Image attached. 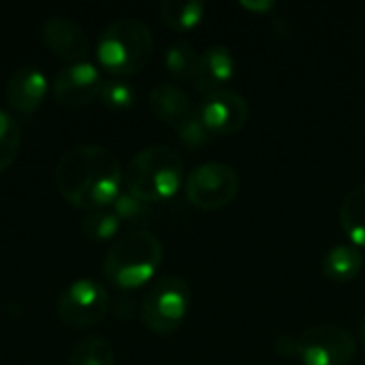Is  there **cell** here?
<instances>
[{
	"instance_id": "6da1fadb",
	"label": "cell",
	"mask_w": 365,
	"mask_h": 365,
	"mask_svg": "<svg viewBox=\"0 0 365 365\" xmlns=\"http://www.w3.org/2000/svg\"><path fill=\"white\" fill-rule=\"evenodd\" d=\"M53 178L62 197L88 212L109 207L122 192L120 160L103 145L71 148L60 156Z\"/></svg>"
},
{
	"instance_id": "7a4b0ae2",
	"label": "cell",
	"mask_w": 365,
	"mask_h": 365,
	"mask_svg": "<svg viewBox=\"0 0 365 365\" xmlns=\"http://www.w3.org/2000/svg\"><path fill=\"white\" fill-rule=\"evenodd\" d=\"M163 263V244L148 229H133L120 235L103 261L105 278L122 289L133 291L148 284Z\"/></svg>"
},
{
	"instance_id": "3957f363",
	"label": "cell",
	"mask_w": 365,
	"mask_h": 365,
	"mask_svg": "<svg viewBox=\"0 0 365 365\" xmlns=\"http://www.w3.org/2000/svg\"><path fill=\"white\" fill-rule=\"evenodd\" d=\"M126 190L145 203L171 199L184 180L180 154L167 145H150L139 150L126 167Z\"/></svg>"
},
{
	"instance_id": "277c9868",
	"label": "cell",
	"mask_w": 365,
	"mask_h": 365,
	"mask_svg": "<svg viewBox=\"0 0 365 365\" xmlns=\"http://www.w3.org/2000/svg\"><path fill=\"white\" fill-rule=\"evenodd\" d=\"M154 36L145 21L122 17L111 21L98 36L96 58L113 77L139 73L152 58Z\"/></svg>"
},
{
	"instance_id": "5b68a950",
	"label": "cell",
	"mask_w": 365,
	"mask_h": 365,
	"mask_svg": "<svg viewBox=\"0 0 365 365\" xmlns=\"http://www.w3.org/2000/svg\"><path fill=\"white\" fill-rule=\"evenodd\" d=\"M190 287L180 276L154 280L141 299V321L148 329L169 336L180 329L190 308Z\"/></svg>"
},
{
	"instance_id": "8992f818",
	"label": "cell",
	"mask_w": 365,
	"mask_h": 365,
	"mask_svg": "<svg viewBox=\"0 0 365 365\" xmlns=\"http://www.w3.org/2000/svg\"><path fill=\"white\" fill-rule=\"evenodd\" d=\"M357 355L355 336L340 325H312L295 336V357L304 365H349Z\"/></svg>"
},
{
	"instance_id": "52a82bcc",
	"label": "cell",
	"mask_w": 365,
	"mask_h": 365,
	"mask_svg": "<svg viewBox=\"0 0 365 365\" xmlns=\"http://www.w3.org/2000/svg\"><path fill=\"white\" fill-rule=\"evenodd\" d=\"M240 192V173L227 163H203L186 178V199L197 210H222Z\"/></svg>"
},
{
	"instance_id": "ba28073f",
	"label": "cell",
	"mask_w": 365,
	"mask_h": 365,
	"mask_svg": "<svg viewBox=\"0 0 365 365\" xmlns=\"http://www.w3.org/2000/svg\"><path fill=\"white\" fill-rule=\"evenodd\" d=\"M109 312V293L94 278H79L71 282L60 299L58 314L64 323L73 327H88L105 319Z\"/></svg>"
},
{
	"instance_id": "9c48e42d",
	"label": "cell",
	"mask_w": 365,
	"mask_h": 365,
	"mask_svg": "<svg viewBox=\"0 0 365 365\" xmlns=\"http://www.w3.org/2000/svg\"><path fill=\"white\" fill-rule=\"evenodd\" d=\"M197 113L212 135L227 137V135L240 133L248 124L250 107H248V101L240 92L225 88V90L205 94Z\"/></svg>"
},
{
	"instance_id": "30bf717a",
	"label": "cell",
	"mask_w": 365,
	"mask_h": 365,
	"mask_svg": "<svg viewBox=\"0 0 365 365\" xmlns=\"http://www.w3.org/2000/svg\"><path fill=\"white\" fill-rule=\"evenodd\" d=\"M103 81L105 79L96 64L88 60L71 62L56 73L51 81V92L58 103L68 107H81L92 103L101 94Z\"/></svg>"
},
{
	"instance_id": "8fae6325",
	"label": "cell",
	"mask_w": 365,
	"mask_h": 365,
	"mask_svg": "<svg viewBox=\"0 0 365 365\" xmlns=\"http://www.w3.org/2000/svg\"><path fill=\"white\" fill-rule=\"evenodd\" d=\"M43 38L56 56L71 62L86 60L90 49L83 26L64 15H51L43 21Z\"/></svg>"
},
{
	"instance_id": "7c38bea8",
	"label": "cell",
	"mask_w": 365,
	"mask_h": 365,
	"mask_svg": "<svg viewBox=\"0 0 365 365\" xmlns=\"http://www.w3.org/2000/svg\"><path fill=\"white\" fill-rule=\"evenodd\" d=\"M47 77L38 66H21L6 81V101L19 113H32L47 94Z\"/></svg>"
},
{
	"instance_id": "4fadbf2b",
	"label": "cell",
	"mask_w": 365,
	"mask_h": 365,
	"mask_svg": "<svg viewBox=\"0 0 365 365\" xmlns=\"http://www.w3.org/2000/svg\"><path fill=\"white\" fill-rule=\"evenodd\" d=\"M233 75H235V58L227 45H210L203 53H199L195 86L203 94L225 90L227 83L233 79Z\"/></svg>"
},
{
	"instance_id": "5bb4252c",
	"label": "cell",
	"mask_w": 365,
	"mask_h": 365,
	"mask_svg": "<svg viewBox=\"0 0 365 365\" xmlns=\"http://www.w3.org/2000/svg\"><path fill=\"white\" fill-rule=\"evenodd\" d=\"M148 103H150V109L152 113L163 120L165 124L178 128L182 122H186L197 109L192 107L188 94L180 88V86H173V83H158L150 90V96H148Z\"/></svg>"
},
{
	"instance_id": "9a60e30c",
	"label": "cell",
	"mask_w": 365,
	"mask_h": 365,
	"mask_svg": "<svg viewBox=\"0 0 365 365\" xmlns=\"http://www.w3.org/2000/svg\"><path fill=\"white\" fill-rule=\"evenodd\" d=\"M364 269V255L353 244H340L327 250L323 259V274L334 282H351Z\"/></svg>"
},
{
	"instance_id": "2e32d148",
	"label": "cell",
	"mask_w": 365,
	"mask_h": 365,
	"mask_svg": "<svg viewBox=\"0 0 365 365\" xmlns=\"http://www.w3.org/2000/svg\"><path fill=\"white\" fill-rule=\"evenodd\" d=\"M340 227L353 246L365 248V184L355 186L340 205Z\"/></svg>"
},
{
	"instance_id": "e0dca14e",
	"label": "cell",
	"mask_w": 365,
	"mask_h": 365,
	"mask_svg": "<svg viewBox=\"0 0 365 365\" xmlns=\"http://www.w3.org/2000/svg\"><path fill=\"white\" fill-rule=\"evenodd\" d=\"M158 13L169 28L178 32H188L201 24L205 15V4L201 0H163Z\"/></svg>"
},
{
	"instance_id": "ac0fdd59",
	"label": "cell",
	"mask_w": 365,
	"mask_h": 365,
	"mask_svg": "<svg viewBox=\"0 0 365 365\" xmlns=\"http://www.w3.org/2000/svg\"><path fill=\"white\" fill-rule=\"evenodd\" d=\"M165 66L180 81H195L199 68V53L190 43L175 41L165 51Z\"/></svg>"
},
{
	"instance_id": "d6986e66",
	"label": "cell",
	"mask_w": 365,
	"mask_h": 365,
	"mask_svg": "<svg viewBox=\"0 0 365 365\" xmlns=\"http://www.w3.org/2000/svg\"><path fill=\"white\" fill-rule=\"evenodd\" d=\"M115 355L109 340L101 336H90L79 340L68 357V365H113Z\"/></svg>"
},
{
	"instance_id": "ffe728a7",
	"label": "cell",
	"mask_w": 365,
	"mask_h": 365,
	"mask_svg": "<svg viewBox=\"0 0 365 365\" xmlns=\"http://www.w3.org/2000/svg\"><path fill=\"white\" fill-rule=\"evenodd\" d=\"M120 225L122 222L111 207H101V210L88 212V216L81 222V231L86 237L94 242H103V240L115 237V233L120 231Z\"/></svg>"
},
{
	"instance_id": "44dd1931",
	"label": "cell",
	"mask_w": 365,
	"mask_h": 365,
	"mask_svg": "<svg viewBox=\"0 0 365 365\" xmlns=\"http://www.w3.org/2000/svg\"><path fill=\"white\" fill-rule=\"evenodd\" d=\"M19 145H21V128L17 120L9 111L0 109V173L15 163Z\"/></svg>"
},
{
	"instance_id": "7402d4cb",
	"label": "cell",
	"mask_w": 365,
	"mask_h": 365,
	"mask_svg": "<svg viewBox=\"0 0 365 365\" xmlns=\"http://www.w3.org/2000/svg\"><path fill=\"white\" fill-rule=\"evenodd\" d=\"M109 207L115 212V216L120 218V222L143 225V222H148V220H150V216H152V207H150V203H145V201L137 199V197H135V195H130L128 190H122Z\"/></svg>"
},
{
	"instance_id": "603a6c76",
	"label": "cell",
	"mask_w": 365,
	"mask_h": 365,
	"mask_svg": "<svg viewBox=\"0 0 365 365\" xmlns=\"http://www.w3.org/2000/svg\"><path fill=\"white\" fill-rule=\"evenodd\" d=\"M98 96L111 109H128V107H133V103L137 98V92L128 81H124L120 77H109V79L103 81V88H101Z\"/></svg>"
},
{
	"instance_id": "cb8c5ba5",
	"label": "cell",
	"mask_w": 365,
	"mask_h": 365,
	"mask_svg": "<svg viewBox=\"0 0 365 365\" xmlns=\"http://www.w3.org/2000/svg\"><path fill=\"white\" fill-rule=\"evenodd\" d=\"M175 133H178V137H180L188 148H201V145H205V143L212 139V133L205 128V124L201 122V118H199L197 111H195L186 122H182V124L175 128Z\"/></svg>"
},
{
	"instance_id": "d4e9b609",
	"label": "cell",
	"mask_w": 365,
	"mask_h": 365,
	"mask_svg": "<svg viewBox=\"0 0 365 365\" xmlns=\"http://www.w3.org/2000/svg\"><path fill=\"white\" fill-rule=\"evenodd\" d=\"M242 6L246 9V11H259V13H269V11H274L276 9V2H272V0H259V2H250V0H244L242 2Z\"/></svg>"
},
{
	"instance_id": "484cf974",
	"label": "cell",
	"mask_w": 365,
	"mask_h": 365,
	"mask_svg": "<svg viewBox=\"0 0 365 365\" xmlns=\"http://www.w3.org/2000/svg\"><path fill=\"white\" fill-rule=\"evenodd\" d=\"M359 340H361V346H364L365 351V319L361 321V325H359Z\"/></svg>"
}]
</instances>
